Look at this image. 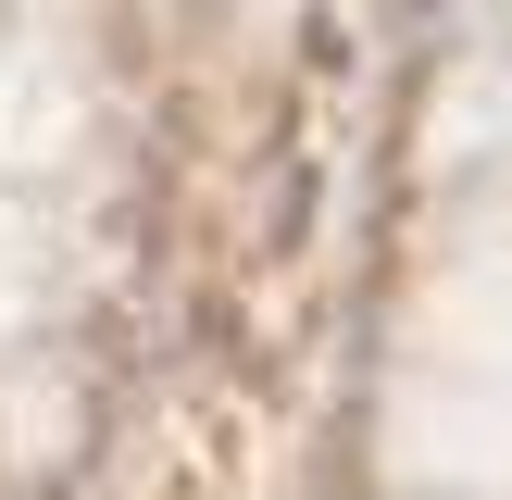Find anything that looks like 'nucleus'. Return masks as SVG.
Wrapping results in <instances>:
<instances>
[]
</instances>
